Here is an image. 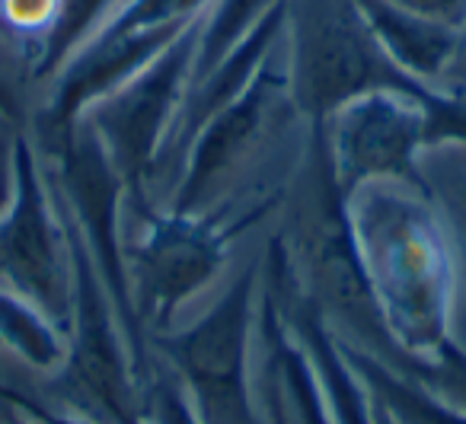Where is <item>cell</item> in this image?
I'll list each match as a JSON object with an SVG mask.
<instances>
[{
	"label": "cell",
	"mask_w": 466,
	"mask_h": 424,
	"mask_svg": "<svg viewBox=\"0 0 466 424\" xmlns=\"http://www.w3.org/2000/svg\"><path fill=\"white\" fill-rule=\"evenodd\" d=\"M319 135L345 198L368 182H409L421 188V99L390 90L364 93L332 112Z\"/></svg>",
	"instance_id": "9"
},
{
	"label": "cell",
	"mask_w": 466,
	"mask_h": 424,
	"mask_svg": "<svg viewBox=\"0 0 466 424\" xmlns=\"http://www.w3.org/2000/svg\"><path fill=\"white\" fill-rule=\"evenodd\" d=\"M0 399H4V402H7L10 409L26 411V415H33V418H42L46 424H86V421H80V418L67 415V411L48 409L46 402H39V399L29 396V392H23V389H14V386H4V383H0ZM137 424H147V421L141 418Z\"/></svg>",
	"instance_id": "25"
},
{
	"label": "cell",
	"mask_w": 466,
	"mask_h": 424,
	"mask_svg": "<svg viewBox=\"0 0 466 424\" xmlns=\"http://www.w3.org/2000/svg\"><path fill=\"white\" fill-rule=\"evenodd\" d=\"M393 370L421 383L425 389H431L438 399H444L447 405L466 415V348L457 345L453 338L444 341L428 358H400Z\"/></svg>",
	"instance_id": "19"
},
{
	"label": "cell",
	"mask_w": 466,
	"mask_h": 424,
	"mask_svg": "<svg viewBox=\"0 0 466 424\" xmlns=\"http://www.w3.org/2000/svg\"><path fill=\"white\" fill-rule=\"evenodd\" d=\"M144 421L147 424H201L198 411L192 409L182 383L160 364L150 360V370L144 377Z\"/></svg>",
	"instance_id": "22"
},
{
	"label": "cell",
	"mask_w": 466,
	"mask_h": 424,
	"mask_svg": "<svg viewBox=\"0 0 466 424\" xmlns=\"http://www.w3.org/2000/svg\"><path fill=\"white\" fill-rule=\"evenodd\" d=\"M275 4L279 0H211V7L201 16L198 42H195L192 80L205 77L233 45H240L266 20Z\"/></svg>",
	"instance_id": "18"
},
{
	"label": "cell",
	"mask_w": 466,
	"mask_h": 424,
	"mask_svg": "<svg viewBox=\"0 0 466 424\" xmlns=\"http://www.w3.org/2000/svg\"><path fill=\"white\" fill-rule=\"evenodd\" d=\"M262 275H266V290H262V294L268 297V303H272L275 313L281 316L288 332L304 348L307 360H310L313 373H317V379H319L326 405H329L332 421L374 424L370 392L364 389L358 373L351 370L349 358H345L342 345H339L336 328L326 322L323 309L317 307V300H313L304 290V284L298 281L291 262H288L281 237H275L272 243H268Z\"/></svg>",
	"instance_id": "11"
},
{
	"label": "cell",
	"mask_w": 466,
	"mask_h": 424,
	"mask_svg": "<svg viewBox=\"0 0 466 424\" xmlns=\"http://www.w3.org/2000/svg\"><path fill=\"white\" fill-rule=\"evenodd\" d=\"M55 10H58V0H0V26L33 52V45L52 26Z\"/></svg>",
	"instance_id": "23"
},
{
	"label": "cell",
	"mask_w": 466,
	"mask_h": 424,
	"mask_svg": "<svg viewBox=\"0 0 466 424\" xmlns=\"http://www.w3.org/2000/svg\"><path fill=\"white\" fill-rule=\"evenodd\" d=\"M55 201L71 249V316L65 328V360L55 370L52 389L67 415L86 424H137L144 418V379L137 373L135 351L58 192Z\"/></svg>",
	"instance_id": "3"
},
{
	"label": "cell",
	"mask_w": 466,
	"mask_h": 424,
	"mask_svg": "<svg viewBox=\"0 0 466 424\" xmlns=\"http://www.w3.org/2000/svg\"><path fill=\"white\" fill-rule=\"evenodd\" d=\"M14 411H16V409H14ZM7 424H46V421H42V418H33V415H26V411H16V415L10 418Z\"/></svg>",
	"instance_id": "28"
},
{
	"label": "cell",
	"mask_w": 466,
	"mask_h": 424,
	"mask_svg": "<svg viewBox=\"0 0 466 424\" xmlns=\"http://www.w3.org/2000/svg\"><path fill=\"white\" fill-rule=\"evenodd\" d=\"M46 154L52 160L48 176H52L55 192H58L67 217L77 227L80 239H84L112 303H116L128 345L135 351L137 373L144 379L150 370V348L147 335L137 322L135 300H131L122 233V211L128 207V198H125L122 179H118L116 167L86 122H77L58 141L46 144Z\"/></svg>",
	"instance_id": "8"
},
{
	"label": "cell",
	"mask_w": 466,
	"mask_h": 424,
	"mask_svg": "<svg viewBox=\"0 0 466 424\" xmlns=\"http://www.w3.org/2000/svg\"><path fill=\"white\" fill-rule=\"evenodd\" d=\"M33 58L14 35L0 33V122L23 131L29 122V90H33Z\"/></svg>",
	"instance_id": "21"
},
{
	"label": "cell",
	"mask_w": 466,
	"mask_h": 424,
	"mask_svg": "<svg viewBox=\"0 0 466 424\" xmlns=\"http://www.w3.org/2000/svg\"><path fill=\"white\" fill-rule=\"evenodd\" d=\"M339 345H342L351 370L358 373L370 399L380 405L390 424H466L463 411L447 405L444 399H438L415 379L402 377L400 370L383 364L380 358H374V354H368L364 348L351 345L345 338H339Z\"/></svg>",
	"instance_id": "15"
},
{
	"label": "cell",
	"mask_w": 466,
	"mask_h": 424,
	"mask_svg": "<svg viewBox=\"0 0 466 424\" xmlns=\"http://www.w3.org/2000/svg\"><path fill=\"white\" fill-rule=\"evenodd\" d=\"M291 103L288 90V71H279L268 61L256 80L214 112L188 141L179 163V179H176L169 211L176 214H205L220 198L227 186L237 179L243 163L262 147V137L272 131L279 109Z\"/></svg>",
	"instance_id": "10"
},
{
	"label": "cell",
	"mask_w": 466,
	"mask_h": 424,
	"mask_svg": "<svg viewBox=\"0 0 466 424\" xmlns=\"http://www.w3.org/2000/svg\"><path fill=\"white\" fill-rule=\"evenodd\" d=\"M285 42L288 90L307 128H323L332 112L364 93H431V84L402 74L383 55L355 0H288Z\"/></svg>",
	"instance_id": "4"
},
{
	"label": "cell",
	"mask_w": 466,
	"mask_h": 424,
	"mask_svg": "<svg viewBox=\"0 0 466 424\" xmlns=\"http://www.w3.org/2000/svg\"><path fill=\"white\" fill-rule=\"evenodd\" d=\"M198 29L201 20L192 23L154 65H147L135 80L118 86L106 99L93 103L80 118L99 137L125 186L128 207H135L141 217L150 211V188L160 176L169 135L192 84Z\"/></svg>",
	"instance_id": "6"
},
{
	"label": "cell",
	"mask_w": 466,
	"mask_h": 424,
	"mask_svg": "<svg viewBox=\"0 0 466 424\" xmlns=\"http://www.w3.org/2000/svg\"><path fill=\"white\" fill-rule=\"evenodd\" d=\"M256 332L262 335V348H266L262 373H266L275 383V389H279L288 421L291 424H336L304 348L288 332V326L281 322V316L275 313V307L268 303L266 294L259 297V322H256Z\"/></svg>",
	"instance_id": "13"
},
{
	"label": "cell",
	"mask_w": 466,
	"mask_h": 424,
	"mask_svg": "<svg viewBox=\"0 0 466 424\" xmlns=\"http://www.w3.org/2000/svg\"><path fill=\"white\" fill-rule=\"evenodd\" d=\"M262 262H249L188 326L150 335L160 364L186 389L201 424H268L253 386Z\"/></svg>",
	"instance_id": "2"
},
{
	"label": "cell",
	"mask_w": 466,
	"mask_h": 424,
	"mask_svg": "<svg viewBox=\"0 0 466 424\" xmlns=\"http://www.w3.org/2000/svg\"><path fill=\"white\" fill-rule=\"evenodd\" d=\"M345 211L396 360L434 354L453 338L457 303L453 249L438 207L419 186L368 182L345 198Z\"/></svg>",
	"instance_id": "1"
},
{
	"label": "cell",
	"mask_w": 466,
	"mask_h": 424,
	"mask_svg": "<svg viewBox=\"0 0 466 424\" xmlns=\"http://www.w3.org/2000/svg\"><path fill=\"white\" fill-rule=\"evenodd\" d=\"M259 402H262V411H266L268 424H291L285 415V405H281V399H279V389H275V383L266 377V373H262V399Z\"/></svg>",
	"instance_id": "26"
},
{
	"label": "cell",
	"mask_w": 466,
	"mask_h": 424,
	"mask_svg": "<svg viewBox=\"0 0 466 424\" xmlns=\"http://www.w3.org/2000/svg\"><path fill=\"white\" fill-rule=\"evenodd\" d=\"M122 0H58L52 26L33 45V80L46 84L109 23Z\"/></svg>",
	"instance_id": "16"
},
{
	"label": "cell",
	"mask_w": 466,
	"mask_h": 424,
	"mask_svg": "<svg viewBox=\"0 0 466 424\" xmlns=\"http://www.w3.org/2000/svg\"><path fill=\"white\" fill-rule=\"evenodd\" d=\"M0 284L67 328L71 249L39 144L16 131L10 147V188L0 205Z\"/></svg>",
	"instance_id": "7"
},
{
	"label": "cell",
	"mask_w": 466,
	"mask_h": 424,
	"mask_svg": "<svg viewBox=\"0 0 466 424\" xmlns=\"http://www.w3.org/2000/svg\"><path fill=\"white\" fill-rule=\"evenodd\" d=\"M421 188L438 207L451 237L453 268H457V303H453V341L466 348V150L438 147L419 160Z\"/></svg>",
	"instance_id": "14"
},
{
	"label": "cell",
	"mask_w": 466,
	"mask_h": 424,
	"mask_svg": "<svg viewBox=\"0 0 466 424\" xmlns=\"http://www.w3.org/2000/svg\"><path fill=\"white\" fill-rule=\"evenodd\" d=\"M421 144L466 150V86L438 84L421 99Z\"/></svg>",
	"instance_id": "20"
},
{
	"label": "cell",
	"mask_w": 466,
	"mask_h": 424,
	"mask_svg": "<svg viewBox=\"0 0 466 424\" xmlns=\"http://www.w3.org/2000/svg\"><path fill=\"white\" fill-rule=\"evenodd\" d=\"M0 348L14 351L35 370L55 373L65 360V328L39 307L0 284Z\"/></svg>",
	"instance_id": "17"
},
{
	"label": "cell",
	"mask_w": 466,
	"mask_h": 424,
	"mask_svg": "<svg viewBox=\"0 0 466 424\" xmlns=\"http://www.w3.org/2000/svg\"><path fill=\"white\" fill-rule=\"evenodd\" d=\"M387 4L453 29H463L466 23V0H387Z\"/></svg>",
	"instance_id": "24"
},
{
	"label": "cell",
	"mask_w": 466,
	"mask_h": 424,
	"mask_svg": "<svg viewBox=\"0 0 466 424\" xmlns=\"http://www.w3.org/2000/svg\"><path fill=\"white\" fill-rule=\"evenodd\" d=\"M0 33H4V26H0Z\"/></svg>",
	"instance_id": "30"
},
{
	"label": "cell",
	"mask_w": 466,
	"mask_h": 424,
	"mask_svg": "<svg viewBox=\"0 0 466 424\" xmlns=\"http://www.w3.org/2000/svg\"><path fill=\"white\" fill-rule=\"evenodd\" d=\"M370 402H374V399H370ZM374 424H390V421H387V415H383L380 405H377V402H374Z\"/></svg>",
	"instance_id": "29"
},
{
	"label": "cell",
	"mask_w": 466,
	"mask_h": 424,
	"mask_svg": "<svg viewBox=\"0 0 466 424\" xmlns=\"http://www.w3.org/2000/svg\"><path fill=\"white\" fill-rule=\"evenodd\" d=\"M268 207L272 201L249 207L233 220L214 217L211 211L176 214L169 207L144 214L137 237L125 243L131 300L144 335L176 326L182 307L220 275L237 237H243Z\"/></svg>",
	"instance_id": "5"
},
{
	"label": "cell",
	"mask_w": 466,
	"mask_h": 424,
	"mask_svg": "<svg viewBox=\"0 0 466 424\" xmlns=\"http://www.w3.org/2000/svg\"><path fill=\"white\" fill-rule=\"evenodd\" d=\"M441 84H460V86H466V23H463V29H460L457 52H453L451 67H447V74H444V80H441Z\"/></svg>",
	"instance_id": "27"
},
{
	"label": "cell",
	"mask_w": 466,
	"mask_h": 424,
	"mask_svg": "<svg viewBox=\"0 0 466 424\" xmlns=\"http://www.w3.org/2000/svg\"><path fill=\"white\" fill-rule=\"evenodd\" d=\"M364 26L402 74L438 86L457 52L460 29L400 10L387 0H355Z\"/></svg>",
	"instance_id": "12"
}]
</instances>
